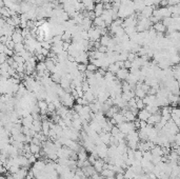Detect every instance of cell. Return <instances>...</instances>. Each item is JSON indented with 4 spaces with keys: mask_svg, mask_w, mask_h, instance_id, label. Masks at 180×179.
Instances as JSON below:
<instances>
[{
    "mask_svg": "<svg viewBox=\"0 0 180 179\" xmlns=\"http://www.w3.org/2000/svg\"><path fill=\"white\" fill-rule=\"evenodd\" d=\"M130 76V71L125 68H122L118 71V73L116 74V77L117 79H119L120 81H124V80H127V78Z\"/></svg>",
    "mask_w": 180,
    "mask_h": 179,
    "instance_id": "cell-1",
    "label": "cell"
},
{
    "mask_svg": "<svg viewBox=\"0 0 180 179\" xmlns=\"http://www.w3.org/2000/svg\"><path fill=\"white\" fill-rule=\"evenodd\" d=\"M154 6H150V5H147L144 9H143V11L140 13L141 15V18H151L153 16V14H154Z\"/></svg>",
    "mask_w": 180,
    "mask_h": 179,
    "instance_id": "cell-2",
    "label": "cell"
},
{
    "mask_svg": "<svg viewBox=\"0 0 180 179\" xmlns=\"http://www.w3.org/2000/svg\"><path fill=\"white\" fill-rule=\"evenodd\" d=\"M151 115H152V114L150 113V112L147 111V109H143V110H140V111H139L137 117H138L139 120L147 121V119H149L150 117H151Z\"/></svg>",
    "mask_w": 180,
    "mask_h": 179,
    "instance_id": "cell-3",
    "label": "cell"
},
{
    "mask_svg": "<svg viewBox=\"0 0 180 179\" xmlns=\"http://www.w3.org/2000/svg\"><path fill=\"white\" fill-rule=\"evenodd\" d=\"M104 4L102 3H97L96 5H95V10H94V13L95 15H96V17H101L102 14L104 12Z\"/></svg>",
    "mask_w": 180,
    "mask_h": 179,
    "instance_id": "cell-4",
    "label": "cell"
},
{
    "mask_svg": "<svg viewBox=\"0 0 180 179\" xmlns=\"http://www.w3.org/2000/svg\"><path fill=\"white\" fill-rule=\"evenodd\" d=\"M93 24H94V26L101 27V29L106 27V22H104V20L102 19V17H96L95 18V19L93 20Z\"/></svg>",
    "mask_w": 180,
    "mask_h": 179,
    "instance_id": "cell-5",
    "label": "cell"
},
{
    "mask_svg": "<svg viewBox=\"0 0 180 179\" xmlns=\"http://www.w3.org/2000/svg\"><path fill=\"white\" fill-rule=\"evenodd\" d=\"M153 29L155 30V31L157 32V33H164V32L166 31V26L163 24V22H157V23L154 24V26H153Z\"/></svg>",
    "mask_w": 180,
    "mask_h": 179,
    "instance_id": "cell-6",
    "label": "cell"
},
{
    "mask_svg": "<svg viewBox=\"0 0 180 179\" xmlns=\"http://www.w3.org/2000/svg\"><path fill=\"white\" fill-rule=\"evenodd\" d=\"M34 169L38 170V171H44L45 167H47V163L42 160H37V161L34 163Z\"/></svg>",
    "mask_w": 180,
    "mask_h": 179,
    "instance_id": "cell-7",
    "label": "cell"
},
{
    "mask_svg": "<svg viewBox=\"0 0 180 179\" xmlns=\"http://www.w3.org/2000/svg\"><path fill=\"white\" fill-rule=\"evenodd\" d=\"M151 152L153 154V156H160V157H162L164 154H163V150H162V146H156L154 149H152Z\"/></svg>",
    "mask_w": 180,
    "mask_h": 179,
    "instance_id": "cell-8",
    "label": "cell"
},
{
    "mask_svg": "<svg viewBox=\"0 0 180 179\" xmlns=\"http://www.w3.org/2000/svg\"><path fill=\"white\" fill-rule=\"evenodd\" d=\"M120 65H119V63L118 62H115V63H111L110 64V66H109V68H108V71L109 72H111V73H113V74H117L118 73V71L120 70Z\"/></svg>",
    "mask_w": 180,
    "mask_h": 179,
    "instance_id": "cell-9",
    "label": "cell"
},
{
    "mask_svg": "<svg viewBox=\"0 0 180 179\" xmlns=\"http://www.w3.org/2000/svg\"><path fill=\"white\" fill-rule=\"evenodd\" d=\"M103 166H104V162L101 160V158H100V159H97V161L95 162V164H94V167L97 173H101V172L103 171Z\"/></svg>",
    "mask_w": 180,
    "mask_h": 179,
    "instance_id": "cell-10",
    "label": "cell"
},
{
    "mask_svg": "<svg viewBox=\"0 0 180 179\" xmlns=\"http://www.w3.org/2000/svg\"><path fill=\"white\" fill-rule=\"evenodd\" d=\"M29 150H31V153L32 154H38L41 152V148H40V146H38V144H35V143H29Z\"/></svg>",
    "mask_w": 180,
    "mask_h": 179,
    "instance_id": "cell-11",
    "label": "cell"
},
{
    "mask_svg": "<svg viewBox=\"0 0 180 179\" xmlns=\"http://www.w3.org/2000/svg\"><path fill=\"white\" fill-rule=\"evenodd\" d=\"M14 51H15V54H20V53H22L23 51H26V44H24L23 42L16 43Z\"/></svg>",
    "mask_w": 180,
    "mask_h": 179,
    "instance_id": "cell-12",
    "label": "cell"
},
{
    "mask_svg": "<svg viewBox=\"0 0 180 179\" xmlns=\"http://www.w3.org/2000/svg\"><path fill=\"white\" fill-rule=\"evenodd\" d=\"M121 88H122V93H125V92H130V91H132V90H134L133 86H132L127 81H123V82H122V86H121Z\"/></svg>",
    "mask_w": 180,
    "mask_h": 179,
    "instance_id": "cell-13",
    "label": "cell"
},
{
    "mask_svg": "<svg viewBox=\"0 0 180 179\" xmlns=\"http://www.w3.org/2000/svg\"><path fill=\"white\" fill-rule=\"evenodd\" d=\"M136 98V104H137V107L139 110H143V109H145V103L144 101H143V99H140V98H138V97H135Z\"/></svg>",
    "mask_w": 180,
    "mask_h": 179,
    "instance_id": "cell-14",
    "label": "cell"
},
{
    "mask_svg": "<svg viewBox=\"0 0 180 179\" xmlns=\"http://www.w3.org/2000/svg\"><path fill=\"white\" fill-rule=\"evenodd\" d=\"M98 70H99V68H98L94 63H92V62L88 63V66H86V71H88V72H92V73H96Z\"/></svg>",
    "mask_w": 180,
    "mask_h": 179,
    "instance_id": "cell-15",
    "label": "cell"
},
{
    "mask_svg": "<svg viewBox=\"0 0 180 179\" xmlns=\"http://www.w3.org/2000/svg\"><path fill=\"white\" fill-rule=\"evenodd\" d=\"M86 66H88V64L86 63H78V65H77V70H78L80 73H85L86 72Z\"/></svg>",
    "mask_w": 180,
    "mask_h": 179,
    "instance_id": "cell-16",
    "label": "cell"
},
{
    "mask_svg": "<svg viewBox=\"0 0 180 179\" xmlns=\"http://www.w3.org/2000/svg\"><path fill=\"white\" fill-rule=\"evenodd\" d=\"M137 58V55L135 53H129V57H127V60H130L131 62H133L135 59Z\"/></svg>",
    "mask_w": 180,
    "mask_h": 179,
    "instance_id": "cell-17",
    "label": "cell"
},
{
    "mask_svg": "<svg viewBox=\"0 0 180 179\" xmlns=\"http://www.w3.org/2000/svg\"><path fill=\"white\" fill-rule=\"evenodd\" d=\"M36 161H37V157H36V156L34 155V154L31 156V157H29V162L31 164H32V163H35Z\"/></svg>",
    "mask_w": 180,
    "mask_h": 179,
    "instance_id": "cell-18",
    "label": "cell"
},
{
    "mask_svg": "<svg viewBox=\"0 0 180 179\" xmlns=\"http://www.w3.org/2000/svg\"><path fill=\"white\" fill-rule=\"evenodd\" d=\"M132 66H133V64H132V62H131L130 60L124 61V68H127V70H131Z\"/></svg>",
    "mask_w": 180,
    "mask_h": 179,
    "instance_id": "cell-19",
    "label": "cell"
},
{
    "mask_svg": "<svg viewBox=\"0 0 180 179\" xmlns=\"http://www.w3.org/2000/svg\"><path fill=\"white\" fill-rule=\"evenodd\" d=\"M134 2H139V1H142V0H133Z\"/></svg>",
    "mask_w": 180,
    "mask_h": 179,
    "instance_id": "cell-20",
    "label": "cell"
},
{
    "mask_svg": "<svg viewBox=\"0 0 180 179\" xmlns=\"http://www.w3.org/2000/svg\"><path fill=\"white\" fill-rule=\"evenodd\" d=\"M179 56H180V53H179Z\"/></svg>",
    "mask_w": 180,
    "mask_h": 179,
    "instance_id": "cell-21",
    "label": "cell"
}]
</instances>
